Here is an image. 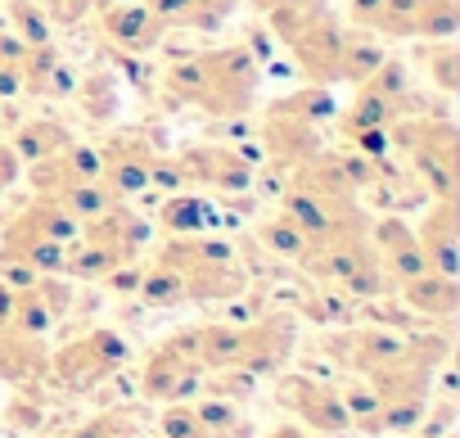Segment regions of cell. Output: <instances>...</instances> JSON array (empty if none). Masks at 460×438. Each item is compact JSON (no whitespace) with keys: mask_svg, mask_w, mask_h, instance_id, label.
<instances>
[{"mask_svg":"<svg viewBox=\"0 0 460 438\" xmlns=\"http://www.w3.org/2000/svg\"><path fill=\"white\" fill-rule=\"evenodd\" d=\"M10 429H19V434H32L37 425H41V402H28V398H14V407H10Z\"/></svg>","mask_w":460,"mask_h":438,"instance_id":"83f0119b","label":"cell"},{"mask_svg":"<svg viewBox=\"0 0 460 438\" xmlns=\"http://www.w3.org/2000/svg\"><path fill=\"white\" fill-rule=\"evenodd\" d=\"M276 398L303 420L307 434L325 438V434H348L352 420H348V407H343V393L312 380V375H285L276 384Z\"/></svg>","mask_w":460,"mask_h":438,"instance_id":"8992f818","label":"cell"},{"mask_svg":"<svg viewBox=\"0 0 460 438\" xmlns=\"http://www.w3.org/2000/svg\"><path fill=\"white\" fill-rule=\"evenodd\" d=\"M203 5H208V10L217 14V19H226L230 10H235V5H240V0H203Z\"/></svg>","mask_w":460,"mask_h":438,"instance_id":"4dcf8cb0","label":"cell"},{"mask_svg":"<svg viewBox=\"0 0 460 438\" xmlns=\"http://www.w3.org/2000/svg\"><path fill=\"white\" fill-rule=\"evenodd\" d=\"M424 64H429V77L442 91H456V64H460V46L456 41H429L424 46Z\"/></svg>","mask_w":460,"mask_h":438,"instance_id":"cb8c5ba5","label":"cell"},{"mask_svg":"<svg viewBox=\"0 0 460 438\" xmlns=\"http://www.w3.org/2000/svg\"><path fill=\"white\" fill-rule=\"evenodd\" d=\"M136 290H140V303H145V308H181V303H190L181 276H176L163 258L136 281Z\"/></svg>","mask_w":460,"mask_h":438,"instance_id":"ffe728a7","label":"cell"},{"mask_svg":"<svg viewBox=\"0 0 460 438\" xmlns=\"http://www.w3.org/2000/svg\"><path fill=\"white\" fill-rule=\"evenodd\" d=\"M131 357L127 339L118 330H86L77 339H68L59 353H50V380L73 389V393H86L95 384H104L113 371H122Z\"/></svg>","mask_w":460,"mask_h":438,"instance_id":"277c9868","label":"cell"},{"mask_svg":"<svg viewBox=\"0 0 460 438\" xmlns=\"http://www.w3.org/2000/svg\"><path fill=\"white\" fill-rule=\"evenodd\" d=\"M456 28H460V5H456V0H420L415 37H424V41H451Z\"/></svg>","mask_w":460,"mask_h":438,"instance_id":"7402d4cb","label":"cell"},{"mask_svg":"<svg viewBox=\"0 0 460 438\" xmlns=\"http://www.w3.org/2000/svg\"><path fill=\"white\" fill-rule=\"evenodd\" d=\"M127 438H140V434H127Z\"/></svg>","mask_w":460,"mask_h":438,"instance_id":"d6a6232c","label":"cell"},{"mask_svg":"<svg viewBox=\"0 0 460 438\" xmlns=\"http://www.w3.org/2000/svg\"><path fill=\"white\" fill-rule=\"evenodd\" d=\"M388 136L415 158V172L429 185V194L433 199H451V185H456V131H451V122L415 118V122L393 127Z\"/></svg>","mask_w":460,"mask_h":438,"instance_id":"5b68a950","label":"cell"},{"mask_svg":"<svg viewBox=\"0 0 460 438\" xmlns=\"http://www.w3.org/2000/svg\"><path fill=\"white\" fill-rule=\"evenodd\" d=\"M163 222H167V231H176V236H199V231L212 222V208H208L203 199L181 194V199H172V203L163 208Z\"/></svg>","mask_w":460,"mask_h":438,"instance_id":"603a6c76","label":"cell"},{"mask_svg":"<svg viewBox=\"0 0 460 438\" xmlns=\"http://www.w3.org/2000/svg\"><path fill=\"white\" fill-rule=\"evenodd\" d=\"M163 263L181 276L185 285V299H235L249 276L240 272L235 254H230L226 245H212V240H199V236H176L167 249H163Z\"/></svg>","mask_w":460,"mask_h":438,"instance_id":"7a4b0ae2","label":"cell"},{"mask_svg":"<svg viewBox=\"0 0 460 438\" xmlns=\"http://www.w3.org/2000/svg\"><path fill=\"white\" fill-rule=\"evenodd\" d=\"M375 245H379L375 258H379L384 276H393L397 285L415 281L420 272H433V267L424 263V249H420V240H415V227L397 222V217H384V222L375 227Z\"/></svg>","mask_w":460,"mask_h":438,"instance_id":"9c48e42d","label":"cell"},{"mask_svg":"<svg viewBox=\"0 0 460 438\" xmlns=\"http://www.w3.org/2000/svg\"><path fill=\"white\" fill-rule=\"evenodd\" d=\"M10 19H14V37L23 41V46H46L50 41V23H46V14L37 10V5H28V0H14L10 5Z\"/></svg>","mask_w":460,"mask_h":438,"instance_id":"d4e9b609","label":"cell"},{"mask_svg":"<svg viewBox=\"0 0 460 438\" xmlns=\"http://www.w3.org/2000/svg\"><path fill=\"white\" fill-rule=\"evenodd\" d=\"M158 434H163V438H203L199 416H194L190 402H167L163 416H158Z\"/></svg>","mask_w":460,"mask_h":438,"instance_id":"484cf974","label":"cell"},{"mask_svg":"<svg viewBox=\"0 0 460 438\" xmlns=\"http://www.w3.org/2000/svg\"><path fill=\"white\" fill-rule=\"evenodd\" d=\"M50 371V353L41 335H23L14 326H0V380L10 384H32Z\"/></svg>","mask_w":460,"mask_h":438,"instance_id":"7c38bea8","label":"cell"},{"mask_svg":"<svg viewBox=\"0 0 460 438\" xmlns=\"http://www.w3.org/2000/svg\"><path fill=\"white\" fill-rule=\"evenodd\" d=\"M415 240L424 249V263L442 276H456L460 254H456V203L451 199H433V208L424 212V222L415 227Z\"/></svg>","mask_w":460,"mask_h":438,"instance_id":"30bf717a","label":"cell"},{"mask_svg":"<svg viewBox=\"0 0 460 438\" xmlns=\"http://www.w3.org/2000/svg\"><path fill=\"white\" fill-rule=\"evenodd\" d=\"M68 145H73V136H68V127L59 118H28L10 149L19 154V163H41V158H55Z\"/></svg>","mask_w":460,"mask_h":438,"instance_id":"e0dca14e","label":"cell"},{"mask_svg":"<svg viewBox=\"0 0 460 438\" xmlns=\"http://www.w3.org/2000/svg\"><path fill=\"white\" fill-rule=\"evenodd\" d=\"M176 163H181L185 181H208V185H221V190H244L253 181L249 163L235 149H190Z\"/></svg>","mask_w":460,"mask_h":438,"instance_id":"4fadbf2b","label":"cell"},{"mask_svg":"<svg viewBox=\"0 0 460 438\" xmlns=\"http://www.w3.org/2000/svg\"><path fill=\"white\" fill-rule=\"evenodd\" d=\"M203 362H199V326H185L167 335L140 366V393L154 402H194L203 389Z\"/></svg>","mask_w":460,"mask_h":438,"instance_id":"3957f363","label":"cell"},{"mask_svg":"<svg viewBox=\"0 0 460 438\" xmlns=\"http://www.w3.org/2000/svg\"><path fill=\"white\" fill-rule=\"evenodd\" d=\"M402 299H406V308H415V312L429 317V321H451L456 308H460V285H456V276L420 272L415 281L402 285Z\"/></svg>","mask_w":460,"mask_h":438,"instance_id":"2e32d148","label":"cell"},{"mask_svg":"<svg viewBox=\"0 0 460 438\" xmlns=\"http://www.w3.org/2000/svg\"><path fill=\"white\" fill-rule=\"evenodd\" d=\"M10 312H14V290L0 285V326H10Z\"/></svg>","mask_w":460,"mask_h":438,"instance_id":"f546056e","label":"cell"},{"mask_svg":"<svg viewBox=\"0 0 460 438\" xmlns=\"http://www.w3.org/2000/svg\"><path fill=\"white\" fill-rule=\"evenodd\" d=\"M294 335H298V330H294L289 317H267V321L244 326V339H240V357H235V366L249 371L253 380L280 371L285 357L294 353Z\"/></svg>","mask_w":460,"mask_h":438,"instance_id":"ba28073f","label":"cell"},{"mask_svg":"<svg viewBox=\"0 0 460 438\" xmlns=\"http://www.w3.org/2000/svg\"><path fill=\"white\" fill-rule=\"evenodd\" d=\"M194 407V416H199V429H203V438H249V420L240 416V407L235 402H226V398H199V402H190Z\"/></svg>","mask_w":460,"mask_h":438,"instance_id":"ac0fdd59","label":"cell"},{"mask_svg":"<svg viewBox=\"0 0 460 438\" xmlns=\"http://www.w3.org/2000/svg\"><path fill=\"white\" fill-rule=\"evenodd\" d=\"M267 438H316V434H307V429H276V434H267Z\"/></svg>","mask_w":460,"mask_h":438,"instance_id":"1f68e13d","label":"cell"},{"mask_svg":"<svg viewBox=\"0 0 460 438\" xmlns=\"http://www.w3.org/2000/svg\"><path fill=\"white\" fill-rule=\"evenodd\" d=\"M258 91V64L249 50H208L167 68V95L208 113H240Z\"/></svg>","mask_w":460,"mask_h":438,"instance_id":"6da1fadb","label":"cell"},{"mask_svg":"<svg viewBox=\"0 0 460 438\" xmlns=\"http://www.w3.org/2000/svg\"><path fill=\"white\" fill-rule=\"evenodd\" d=\"M73 91V73L59 59L55 41L46 46H28L23 50V95H41V100H59Z\"/></svg>","mask_w":460,"mask_h":438,"instance_id":"5bb4252c","label":"cell"},{"mask_svg":"<svg viewBox=\"0 0 460 438\" xmlns=\"http://www.w3.org/2000/svg\"><path fill=\"white\" fill-rule=\"evenodd\" d=\"M145 5L154 10V19L172 32H208L217 28L221 19L203 5V0H145Z\"/></svg>","mask_w":460,"mask_h":438,"instance_id":"d6986e66","label":"cell"},{"mask_svg":"<svg viewBox=\"0 0 460 438\" xmlns=\"http://www.w3.org/2000/svg\"><path fill=\"white\" fill-rule=\"evenodd\" d=\"M258 240H262L276 258H294V263H303V258H307V249H312V240H307V236H303L294 222H289L285 212L258 227Z\"/></svg>","mask_w":460,"mask_h":438,"instance_id":"44dd1931","label":"cell"},{"mask_svg":"<svg viewBox=\"0 0 460 438\" xmlns=\"http://www.w3.org/2000/svg\"><path fill=\"white\" fill-rule=\"evenodd\" d=\"M154 158H158V149H149L145 136L127 131V136H118V140H109V145L100 149V176L109 181V190H113L118 199H127V194H136V190L149 185Z\"/></svg>","mask_w":460,"mask_h":438,"instance_id":"52a82bcc","label":"cell"},{"mask_svg":"<svg viewBox=\"0 0 460 438\" xmlns=\"http://www.w3.org/2000/svg\"><path fill=\"white\" fill-rule=\"evenodd\" d=\"M127 434H136V425H131L127 411H100V416L86 420L73 438H127Z\"/></svg>","mask_w":460,"mask_h":438,"instance_id":"4316f807","label":"cell"},{"mask_svg":"<svg viewBox=\"0 0 460 438\" xmlns=\"http://www.w3.org/2000/svg\"><path fill=\"white\" fill-rule=\"evenodd\" d=\"M19 167H23V163H19V154H14V149H5V145H0V190H5V185H14V181H19Z\"/></svg>","mask_w":460,"mask_h":438,"instance_id":"f1b7e54d","label":"cell"},{"mask_svg":"<svg viewBox=\"0 0 460 438\" xmlns=\"http://www.w3.org/2000/svg\"><path fill=\"white\" fill-rule=\"evenodd\" d=\"M100 23H104L109 41H118L122 50H149V46H158V37L167 32V28L154 19L149 5H109V10L100 14Z\"/></svg>","mask_w":460,"mask_h":438,"instance_id":"9a60e30c","label":"cell"},{"mask_svg":"<svg viewBox=\"0 0 460 438\" xmlns=\"http://www.w3.org/2000/svg\"><path fill=\"white\" fill-rule=\"evenodd\" d=\"M402 344H406V339L393 335V330H343V335L330 339V353H339V362H343L348 371L370 375L375 366H384L388 357H397Z\"/></svg>","mask_w":460,"mask_h":438,"instance_id":"8fae6325","label":"cell"}]
</instances>
